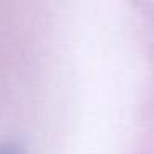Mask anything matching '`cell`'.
Returning a JSON list of instances; mask_svg holds the SVG:
<instances>
[{"label": "cell", "mask_w": 154, "mask_h": 154, "mask_svg": "<svg viewBox=\"0 0 154 154\" xmlns=\"http://www.w3.org/2000/svg\"><path fill=\"white\" fill-rule=\"evenodd\" d=\"M0 154H25V149L18 143H4L0 144Z\"/></svg>", "instance_id": "obj_1"}]
</instances>
